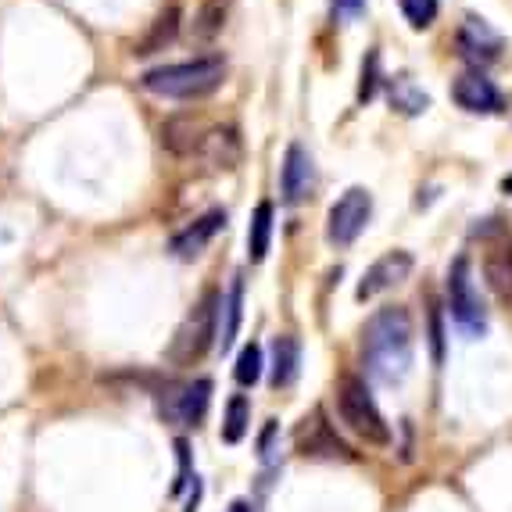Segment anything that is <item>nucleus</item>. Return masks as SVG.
Returning <instances> with one entry per match:
<instances>
[{"label":"nucleus","instance_id":"obj_5","mask_svg":"<svg viewBox=\"0 0 512 512\" xmlns=\"http://www.w3.org/2000/svg\"><path fill=\"white\" fill-rule=\"evenodd\" d=\"M448 312L466 337H480L487 330V312L477 294V283H473L470 258H455L448 269Z\"/></svg>","mask_w":512,"mask_h":512},{"label":"nucleus","instance_id":"obj_15","mask_svg":"<svg viewBox=\"0 0 512 512\" xmlns=\"http://www.w3.org/2000/svg\"><path fill=\"white\" fill-rule=\"evenodd\" d=\"M201 158H205L212 169H237L240 158H244L240 133L233 126H208L205 144H201Z\"/></svg>","mask_w":512,"mask_h":512},{"label":"nucleus","instance_id":"obj_17","mask_svg":"<svg viewBox=\"0 0 512 512\" xmlns=\"http://www.w3.org/2000/svg\"><path fill=\"white\" fill-rule=\"evenodd\" d=\"M484 276H487V287L498 298H512V237H498L487 244Z\"/></svg>","mask_w":512,"mask_h":512},{"label":"nucleus","instance_id":"obj_1","mask_svg":"<svg viewBox=\"0 0 512 512\" xmlns=\"http://www.w3.org/2000/svg\"><path fill=\"white\" fill-rule=\"evenodd\" d=\"M412 316L409 308H380L362 330V366L369 380L398 387L412 369Z\"/></svg>","mask_w":512,"mask_h":512},{"label":"nucleus","instance_id":"obj_31","mask_svg":"<svg viewBox=\"0 0 512 512\" xmlns=\"http://www.w3.org/2000/svg\"><path fill=\"white\" fill-rule=\"evenodd\" d=\"M502 190H505V194H512V176H505V180H502Z\"/></svg>","mask_w":512,"mask_h":512},{"label":"nucleus","instance_id":"obj_14","mask_svg":"<svg viewBox=\"0 0 512 512\" xmlns=\"http://www.w3.org/2000/svg\"><path fill=\"white\" fill-rule=\"evenodd\" d=\"M222 226H226V212H219V208H215V212H208V215H201L197 222H190L187 230L176 233V237H172V244H169V251L176 258H183V262H190V258H197L201 251L208 248V244H212V237L222 230Z\"/></svg>","mask_w":512,"mask_h":512},{"label":"nucleus","instance_id":"obj_16","mask_svg":"<svg viewBox=\"0 0 512 512\" xmlns=\"http://www.w3.org/2000/svg\"><path fill=\"white\" fill-rule=\"evenodd\" d=\"M180 22H183L180 4H165V8L158 11V18L151 22V29H147V33L133 43V54H137V58H147V54L165 51V47L180 36Z\"/></svg>","mask_w":512,"mask_h":512},{"label":"nucleus","instance_id":"obj_4","mask_svg":"<svg viewBox=\"0 0 512 512\" xmlns=\"http://www.w3.org/2000/svg\"><path fill=\"white\" fill-rule=\"evenodd\" d=\"M337 412H341L344 427L359 441L376 444V448L391 444V427H387V419L376 409L373 394H369L362 376H341V384H337Z\"/></svg>","mask_w":512,"mask_h":512},{"label":"nucleus","instance_id":"obj_7","mask_svg":"<svg viewBox=\"0 0 512 512\" xmlns=\"http://www.w3.org/2000/svg\"><path fill=\"white\" fill-rule=\"evenodd\" d=\"M212 405V380H190V384H172L169 391H162L158 409L169 423L180 427H197L208 416Z\"/></svg>","mask_w":512,"mask_h":512},{"label":"nucleus","instance_id":"obj_27","mask_svg":"<svg viewBox=\"0 0 512 512\" xmlns=\"http://www.w3.org/2000/svg\"><path fill=\"white\" fill-rule=\"evenodd\" d=\"M376 69H380V58L376 51L369 54V61H362V86H359V101H369L376 94Z\"/></svg>","mask_w":512,"mask_h":512},{"label":"nucleus","instance_id":"obj_6","mask_svg":"<svg viewBox=\"0 0 512 512\" xmlns=\"http://www.w3.org/2000/svg\"><path fill=\"white\" fill-rule=\"evenodd\" d=\"M369 215H373V197H369V190H362V187L344 190L341 201L330 208V215H326V240L337 244V248L355 244L359 233L366 230Z\"/></svg>","mask_w":512,"mask_h":512},{"label":"nucleus","instance_id":"obj_26","mask_svg":"<svg viewBox=\"0 0 512 512\" xmlns=\"http://www.w3.org/2000/svg\"><path fill=\"white\" fill-rule=\"evenodd\" d=\"M430 355L441 366L444 362V326H441V305L430 301Z\"/></svg>","mask_w":512,"mask_h":512},{"label":"nucleus","instance_id":"obj_12","mask_svg":"<svg viewBox=\"0 0 512 512\" xmlns=\"http://www.w3.org/2000/svg\"><path fill=\"white\" fill-rule=\"evenodd\" d=\"M459 51L473 65H491V61L502 58V36L480 18H466L459 29Z\"/></svg>","mask_w":512,"mask_h":512},{"label":"nucleus","instance_id":"obj_23","mask_svg":"<svg viewBox=\"0 0 512 512\" xmlns=\"http://www.w3.org/2000/svg\"><path fill=\"white\" fill-rule=\"evenodd\" d=\"M391 104L394 108H402L405 115H419V111H427V94L423 90H416V83H412L409 76H398L391 86Z\"/></svg>","mask_w":512,"mask_h":512},{"label":"nucleus","instance_id":"obj_19","mask_svg":"<svg viewBox=\"0 0 512 512\" xmlns=\"http://www.w3.org/2000/svg\"><path fill=\"white\" fill-rule=\"evenodd\" d=\"M301 366V344L294 337H276L273 341V369H269V384L280 391V387H291L298 380Z\"/></svg>","mask_w":512,"mask_h":512},{"label":"nucleus","instance_id":"obj_25","mask_svg":"<svg viewBox=\"0 0 512 512\" xmlns=\"http://www.w3.org/2000/svg\"><path fill=\"white\" fill-rule=\"evenodd\" d=\"M402 4V15L409 18V26L412 29H427L434 26V18H437V0H398Z\"/></svg>","mask_w":512,"mask_h":512},{"label":"nucleus","instance_id":"obj_10","mask_svg":"<svg viewBox=\"0 0 512 512\" xmlns=\"http://www.w3.org/2000/svg\"><path fill=\"white\" fill-rule=\"evenodd\" d=\"M316 187V165H312V154L301 144H291L283 154V172H280V190L287 205H301Z\"/></svg>","mask_w":512,"mask_h":512},{"label":"nucleus","instance_id":"obj_3","mask_svg":"<svg viewBox=\"0 0 512 512\" xmlns=\"http://www.w3.org/2000/svg\"><path fill=\"white\" fill-rule=\"evenodd\" d=\"M219 308V291L201 294V301L187 312V319H183L176 337H172L169 351H165V359L172 366H197V362L205 359L212 341H219Z\"/></svg>","mask_w":512,"mask_h":512},{"label":"nucleus","instance_id":"obj_24","mask_svg":"<svg viewBox=\"0 0 512 512\" xmlns=\"http://www.w3.org/2000/svg\"><path fill=\"white\" fill-rule=\"evenodd\" d=\"M262 348L258 344H244V351L237 355V366H233V376H237L240 387H255L262 380Z\"/></svg>","mask_w":512,"mask_h":512},{"label":"nucleus","instance_id":"obj_11","mask_svg":"<svg viewBox=\"0 0 512 512\" xmlns=\"http://www.w3.org/2000/svg\"><path fill=\"white\" fill-rule=\"evenodd\" d=\"M298 448L305 455H323V459H351V448L337 437V430L326 423L323 412H312L298 430Z\"/></svg>","mask_w":512,"mask_h":512},{"label":"nucleus","instance_id":"obj_21","mask_svg":"<svg viewBox=\"0 0 512 512\" xmlns=\"http://www.w3.org/2000/svg\"><path fill=\"white\" fill-rule=\"evenodd\" d=\"M269 240H273V205H269V201H258L255 215H251V226H248L251 262H262V258L269 255Z\"/></svg>","mask_w":512,"mask_h":512},{"label":"nucleus","instance_id":"obj_18","mask_svg":"<svg viewBox=\"0 0 512 512\" xmlns=\"http://www.w3.org/2000/svg\"><path fill=\"white\" fill-rule=\"evenodd\" d=\"M230 8L233 0H201V8L194 11V22H190V43H212L226 29Z\"/></svg>","mask_w":512,"mask_h":512},{"label":"nucleus","instance_id":"obj_28","mask_svg":"<svg viewBox=\"0 0 512 512\" xmlns=\"http://www.w3.org/2000/svg\"><path fill=\"white\" fill-rule=\"evenodd\" d=\"M176 455H180V480L172 484V491L180 495L183 487H187V480H190V444L187 441H176Z\"/></svg>","mask_w":512,"mask_h":512},{"label":"nucleus","instance_id":"obj_22","mask_svg":"<svg viewBox=\"0 0 512 512\" xmlns=\"http://www.w3.org/2000/svg\"><path fill=\"white\" fill-rule=\"evenodd\" d=\"M251 430V402L244 394H233L226 402V416H222V441L240 444Z\"/></svg>","mask_w":512,"mask_h":512},{"label":"nucleus","instance_id":"obj_2","mask_svg":"<svg viewBox=\"0 0 512 512\" xmlns=\"http://www.w3.org/2000/svg\"><path fill=\"white\" fill-rule=\"evenodd\" d=\"M226 79V58L219 54H205L194 61H176V65H162V69L144 72V90L154 97H169V101H201V97L215 94Z\"/></svg>","mask_w":512,"mask_h":512},{"label":"nucleus","instance_id":"obj_30","mask_svg":"<svg viewBox=\"0 0 512 512\" xmlns=\"http://www.w3.org/2000/svg\"><path fill=\"white\" fill-rule=\"evenodd\" d=\"M226 512H251V505H248V502H240V498H237V502H233Z\"/></svg>","mask_w":512,"mask_h":512},{"label":"nucleus","instance_id":"obj_29","mask_svg":"<svg viewBox=\"0 0 512 512\" xmlns=\"http://www.w3.org/2000/svg\"><path fill=\"white\" fill-rule=\"evenodd\" d=\"M362 8H366V0H333V11L341 18H359Z\"/></svg>","mask_w":512,"mask_h":512},{"label":"nucleus","instance_id":"obj_9","mask_svg":"<svg viewBox=\"0 0 512 512\" xmlns=\"http://www.w3.org/2000/svg\"><path fill=\"white\" fill-rule=\"evenodd\" d=\"M409 273H412L409 251H387L384 258H376V262L366 269V276H362L359 291L355 294H359V301H369V298H376V294L398 287L402 280H409Z\"/></svg>","mask_w":512,"mask_h":512},{"label":"nucleus","instance_id":"obj_13","mask_svg":"<svg viewBox=\"0 0 512 512\" xmlns=\"http://www.w3.org/2000/svg\"><path fill=\"white\" fill-rule=\"evenodd\" d=\"M208 126L197 115H172L162 126V147L176 158H190V154H201Z\"/></svg>","mask_w":512,"mask_h":512},{"label":"nucleus","instance_id":"obj_20","mask_svg":"<svg viewBox=\"0 0 512 512\" xmlns=\"http://www.w3.org/2000/svg\"><path fill=\"white\" fill-rule=\"evenodd\" d=\"M222 312H226V323H222V333H219V351L226 355V351L233 348V341H237L240 319H244V280H240V276H233L230 294L222 301Z\"/></svg>","mask_w":512,"mask_h":512},{"label":"nucleus","instance_id":"obj_8","mask_svg":"<svg viewBox=\"0 0 512 512\" xmlns=\"http://www.w3.org/2000/svg\"><path fill=\"white\" fill-rule=\"evenodd\" d=\"M452 101L462 111H473V115H498L505 108L502 90L484 72H462L452 83Z\"/></svg>","mask_w":512,"mask_h":512}]
</instances>
